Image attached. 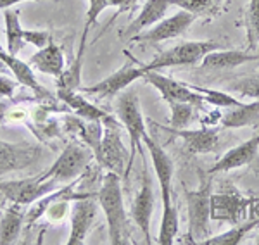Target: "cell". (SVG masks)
Here are the masks:
<instances>
[{
    "mask_svg": "<svg viewBox=\"0 0 259 245\" xmlns=\"http://www.w3.org/2000/svg\"><path fill=\"white\" fill-rule=\"evenodd\" d=\"M97 201L107 219L109 242L112 245L128 243L130 228L123 201V190H121V176H118L116 173H107L104 176L102 186L97 193Z\"/></svg>",
    "mask_w": 259,
    "mask_h": 245,
    "instance_id": "1",
    "label": "cell"
},
{
    "mask_svg": "<svg viewBox=\"0 0 259 245\" xmlns=\"http://www.w3.org/2000/svg\"><path fill=\"white\" fill-rule=\"evenodd\" d=\"M102 138H100L97 151L94 152L95 161L107 173H116L121 178H126L130 152L121 138V121L114 116L107 114L102 121Z\"/></svg>",
    "mask_w": 259,
    "mask_h": 245,
    "instance_id": "2",
    "label": "cell"
},
{
    "mask_svg": "<svg viewBox=\"0 0 259 245\" xmlns=\"http://www.w3.org/2000/svg\"><path fill=\"white\" fill-rule=\"evenodd\" d=\"M116 114H118V119L121 121V124L126 128L128 136H130V161H128V169H126V178H128V174L133 168V161H135V152L144 156L142 140L147 135L144 114H142L140 101H139L137 92H133V90H124V92H121L118 101H116Z\"/></svg>",
    "mask_w": 259,
    "mask_h": 245,
    "instance_id": "3",
    "label": "cell"
},
{
    "mask_svg": "<svg viewBox=\"0 0 259 245\" xmlns=\"http://www.w3.org/2000/svg\"><path fill=\"white\" fill-rule=\"evenodd\" d=\"M187 209H189V236L190 243H200L209 236L211 219V181L199 171V186L187 192Z\"/></svg>",
    "mask_w": 259,
    "mask_h": 245,
    "instance_id": "4",
    "label": "cell"
},
{
    "mask_svg": "<svg viewBox=\"0 0 259 245\" xmlns=\"http://www.w3.org/2000/svg\"><path fill=\"white\" fill-rule=\"evenodd\" d=\"M221 48L220 43L212 40H199V41H182L168 51L157 54L152 61L144 64L145 73L159 71L166 68H177V66H194L207 56L209 52Z\"/></svg>",
    "mask_w": 259,
    "mask_h": 245,
    "instance_id": "5",
    "label": "cell"
},
{
    "mask_svg": "<svg viewBox=\"0 0 259 245\" xmlns=\"http://www.w3.org/2000/svg\"><path fill=\"white\" fill-rule=\"evenodd\" d=\"M94 157V151L87 143H78L71 142L64 151L61 152V156L56 159L50 168L45 173L40 174V180H54L59 185L73 181L76 176L85 171L89 168Z\"/></svg>",
    "mask_w": 259,
    "mask_h": 245,
    "instance_id": "6",
    "label": "cell"
},
{
    "mask_svg": "<svg viewBox=\"0 0 259 245\" xmlns=\"http://www.w3.org/2000/svg\"><path fill=\"white\" fill-rule=\"evenodd\" d=\"M144 76H145L144 64L137 62L133 57H130L126 64L121 66L118 71H114L107 78H104V80H100L99 83H95L92 86H81L80 92L95 95L99 99H112L118 93L124 92L132 83H135L137 80H140Z\"/></svg>",
    "mask_w": 259,
    "mask_h": 245,
    "instance_id": "7",
    "label": "cell"
},
{
    "mask_svg": "<svg viewBox=\"0 0 259 245\" xmlns=\"http://www.w3.org/2000/svg\"><path fill=\"white\" fill-rule=\"evenodd\" d=\"M59 188V183L54 180H40L38 176L26 180H9L0 181V193L9 199L12 204L31 206L44 195Z\"/></svg>",
    "mask_w": 259,
    "mask_h": 245,
    "instance_id": "8",
    "label": "cell"
},
{
    "mask_svg": "<svg viewBox=\"0 0 259 245\" xmlns=\"http://www.w3.org/2000/svg\"><path fill=\"white\" fill-rule=\"evenodd\" d=\"M99 201L90 193H80L71 204V231L68 245H80L94 226L99 214Z\"/></svg>",
    "mask_w": 259,
    "mask_h": 245,
    "instance_id": "9",
    "label": "cell"
},
{
    "mask_svg": "<svg viewBox=\"0 0 259 245\" xmlns=\"http://www.w3.org/2000/svg\"><path fill=\"white\" fill-rule=\"evenodd\" d=\"M195 19L197 18L192 12L180 9L177 14L161 19L159 23L150 26L149 30L135 35L132 40L137 41V43H161V41L177 38V36H182L183 33L189 30Z\"/></svg>",
    "mask_w": 259,
    "mask_h": 245,
    "instance_id": "10",
    "label": "cell"
},
{
    "mask_svg": "<svg viewBox=\"0 0 259 245\" xmlns=\"http://www.w3.org/2000/svg\"><path fill=\"white\" fill-rule=\"evenodd\" d=\"M144 171H142V185L140 190L137 192V197L132 202V219L139 230L144 233L145 242L150 243V221H152L154 204H156V197H154V183L152 178L149 176L147 171V159L144 156Z\"/></svg>",
    "mask_w": 259,
    "mask_h": 245,
    "instance_id": "11",
    "label": "cell"
},
{
    "mask_svg": "<svg viewBox=\"0 0 259 245\" xmlns=\"http://www.w3.org/2000/svg\"><path fill=\"white\" fill-rule=\"evenodd\" d=\"M144 80L147 81L149 85H152L168 104L190 102V104H195V106H199L200 109H202L204 97L200 93L194 92L187 83L177 81V80H173V78H168V76H164V74H161L157 71H147L144 76Z\"/></svg>",
    "mask_w": 259,
    "mask_h": 245,
    "instance_id": "12",
    "label": "cell"
},
{
    "mask_svg": "<svg viewBox=\"0 0 259 245\" xmlns=\"http://www.w3.org/2000/svg\"><path fill=\"white\" fill-rule=\"evenodd\" d=\"M144 143L149 149V156L154 164V173H156V178L159 181L162 204L173 202V176H175L173 159L162 149V145L157 143V140H154L149 133L144 136Z\"/></svg>",
    "mask_w": 259,
    "mask_h": 245,
    "instance_id": "13",
    "label": "cell"
},
{
    "mask_svg": "<svg viewBox=\"0 0 259 245\" xmlns=\"http://www.w3.org/2000/svg\"><path fill=\"white\" fill-rule=\"evenodd\" d=\"M250 199L242 197L239 192L211 193V219L212 221L239 225L249 209Z\"/></svg>",
    "mask_w": 259,
    "mask_h": 245,
    "instance_id": "14",
    "label": "cell"
},
{
    "mask_svg": "<svg viewBox=\"0 0 259 245\" xmlns=\"http://www.w3.org/2000/svg\"><path fill=\"white\" fill-rule=\"evenodd\" d=\"M40 156V149L30 143H9L0 140V173L28 168Z\"/></svg>",
    "mask_w": 259,
    "mask_h": 245,
    "instance_id": "15",
    "label": "cell"
},
{
    "mask_svg": "<svg viewBox=\"0 0 259 245\" xmlns=\"http://www.w3.org/2000/svg\"><path fill=\"white\" fill-rule=\"evenodd\" d=\"M259 154V133L254 135L252 138L245 140L244 143L237 145V147L230 149L218 159L212 168L209 169V174L214 173H225V171H233V169H239L242 166H247L252 163Z\"/></svg>",
    "mask_w": 259,
    "mask_h": 245,
    "instance_id": "16",
    "label": "cell"
},
{
    "mask_svg": "<svg viewBox=\"0 0 259 245\" xmlns=\"http://www.w3.org/2000/svg\"><path fill=\"white\" fill-rule=\"evenodd\" d=\"M162 130L182 138L185 149L190 154H209L218 147V130H214V128H199V130L182 128V130H177V128L166 126Z\"/></svg>",
    "mask_w": 259,
    "mask_h": 245,
    "instance_id": "17",
    "label": "cell"
},
{
    "mask_svg": "<svg viewBox=\"0 0 259 245\" xmlns=\"http://www.w3.org/2000/svg\"><path fill=\"white\" fill-rule=\"evenodd\" d=\"M259 61L257 54H250L245 51H227V48H216L207 54L202 61H200V69L206 71H223V69H233L239 68L247 62Z\"/></svg>",
    "mask_w": 259,
    "mask_h": 245,
    "instance_id": "18",
    "label": "cell"
},
{
    "mask_svg": "<svg viewBox=\"0 0 259 245\" xmlns=\"http://www.w3.org/2000/svg\"><path fill=\"white\" fill-rule=\"evenodd\" d=\"M28 64L35 71L59 78L64 71V54H62V48L59 45L50 41L49 45H45L44 48H38V52L33 54Z\"/></svg>",
    "mask_w": 259,
    "mask_h": 245,
    "instance_id": "19",
    "label": "cell"
},
{
    "mask_svg": "<svg viewBox=\"0 0 259 245\" xmlns=\"http://www.w3.org/2000/svg\"><path fill=\"white\" fill-rule=\"evenodd\" d=\"M168 7H169V0H147L144 4V7L140 9L139 16H135V19L128 24L126 35L133 38L135 35H139V33L154 26L156 23H159L161 19H164Z\"/></svg>",
    "mask_w": 259,
    "mask_h": 245,
    "instance_id": "20",
    "label": "cell"
},
{
    "mask_svg": "<svg viewBox=\"0 0 259 245\" xmlns=\"http://www.w3.org/2000/svg\"><path fill=\"white\" fill-rule=\"evenodd\" d=\"M57 97H59V101L64 102L78 118H81L83 121H104L107 116V113L100 111L95 104H92L89 99L83 97L81 92L78 93V90L57 88Z\"/></svg>",
    "mask_w": 259,
    "mask_h": 245,
    "instance_id": "21",
    "label": "cell"
},
{
    "mask_svg": "<svg viewBox=\"0 0 259 245\" xmlns=\"http://www.w3.org/2000/svg\"><path fill=\"white\" fill-rule=\"evenodd\" d=\"M0 59L6 62V66L9 68V71H12L14 78L21 83V85L31 88L33 92L38 95V97H49V92L40 85L38 81H36L35 73H33V68L28 64V62L21 61L19 57L12 56V54H9L7 51L6 52L0 51Z\"/></svg>",
    "mask_w": 259,
    "mask_h": 245,
    "instance_id": "22",
    "label": "cell"
},
{
    "mask_svg": "<svg viewBox=\"0 0 259 245\" xmlns=\"http://www.w3.org/2000/svg\"><path fill=\"white\" fill-rule=\"evenodd\" d=\"M221 126L227 128H244V126H259V101L242 102L240 106L228 107V113L221 118Z\"/></svg>",
    "mask_w": 259,
    "mask_h": 245,
    "instance_id": "23",
    "label": "cell"
},
{
    "mask_svg": "<svg viewBox=\"0 0 259 245\" xmlns=\"http://www.w3.org/2000/svg\"><path fill=\"white\" fill-rule=\"evenodd\" d=\"M24 206L12 204L6 209V213L0 218V245L14 243L21 235V230L26 225L24 218L26 213L23 211Z\"/></svg>",
    "mask_w": 259,
    "mask_h": 245,
    "instance_id": "24",
    "label": "cell"
},
{
    "mask_svg": "<svg viewBox=\"0 0 259 245\" xmlns=\"http://www.w3.org/2000/svg\"><path fill=\"white\" fill-rule=\"evenodd\" d=\"M90 26H85L80 41V51H78L74 61L69 64V68L57 78V88L64 90H80L81 88V69H83V61H85V48H87V36H89Z\"/></svg>",
    "mask_w": 259,
    "mask_h": 245,
    "instance_id": "25",
    "label": "cell"
},
{
    "mask_svg": "<svg viewBox=\"0 0 259 245\" xmlns=\"http://www.w3.org/2000/svg\"><path fill=\"white\" fill-rule=\"evenodd\" d=\"M180 230V218L178 209L173 202L162 204V218H161V228L157 235V243L159 245H173L175 238Z\"/></svg>",
    "mask_w": 259,
    "mask_h": 245,
    "instance_id": "26",
    "label": "cell"
},
{
    "mask_svg": "<svg viewBox=\"0 0 259 245\" xmlns=\"http://www.w3.org/2000/svg\"><path fill=\"white\" fill-rule=\"evenodd\" d=\"M4 21H6V38H7V52L12 56H18L21 48L24 47L23 28L19 23V11L6 9L4 12Z\"/></svg>",
    "mask_w": 259,
    "mask_h": 245,
    "instance_id": "27",
    "label": "cell"
},
{
    "mask_svg": "<svg viewBox=\"0 0 259 245\" xmlns=\"http://www.w3.org/2000/svg\"><path fill=\"white\" fill-rule=\"evenodd\" d=\"M259 225L257 219H250L247 223H239V225H233L228 231H223L220 235L214 236H207L206 240H202L199 245H237L242 242L245 235L249 233L250 230H254Z\"/></svg>",
    "mask_w": 259,
    "mask_h": 245,
    "instance_id": "28",
    "label": "cell"
},
{
    "mask_svg": "<svg viewBox=\"0 0 259 245\" xmlns=\"http://www.w3.org/2000/svg\"><path fill=\"white\" fill-rule=\"evenodd\" d=\"M169 6L192 12L195 18H214L220 14L223 0H169Z\"/></svg>",
    "mask_w": 259,
    "mask_h": 245,
    "instance_id": "29",
    "label": "cell"
},
{
    "mask_svg": "<svg viewBox=\"0 0 259 245\" xmlns=\"http://www.w3.org/2000/svg\"><path fill=\"white\" fill-rule=\"evenodd\" d=\"M169 109H171V118H169L171 128L182 130V128H187L192 123L195 111L200 109V107L190 102H173L169 104Z\"/></svg>",
    "mask_w": 259,
    "mask_h": 245,
    "instance_id": "30",
    "label": "cell"
},
{
    "mask_svg": "<svg viewBox=\"0 0 259 245\" xmlns=\"http://www.w3.org/2000/svg\"><path fill=\"white\" fill-rule=\"evenodd\" d=\"M194 92L200 93L204 97V102H209L214 107H233V106H240V101L235 97H232L227 92H221V90H212V88H204V86H197V85H190L187 83Z\"/></svg>",
    "mask_w": 259,
    "mask_h": 245,
    "instance_id": "31",
    "label": "cell"
},
{
    "mask_svg": "<svg viewBox=\"0 0 259 245\" xmlns=\"http://www.w3.org/2000/svg\"><path fill=\"white\" fill-rule=\"evenodd\" d=\"M228 90L240 93L242 97H250L254 101H259V76L240 78V80L230 81Z\"/></svg>",
    "mask_w": 259,
    "mask_h": 245,
    "instance_id": "32",
    "label": "cell"
},
{
    "mask_svg": "<svg viewBox=\"0 0 259 245\" xmlns=\"http://www.w3.org/2000/svg\"><path fill=\"white\" fill-rule=\"evenodd\" d=\"M247 26L250 45L259 40V0H249L247 7Z\"/></svg>",
    "mask_w": 259,
    "mask_h": 245,
    "instance_id": "33",
    "label": "cell"
},
{
    "mask_svg": "<svg viewBox=\"0 0 259 245\" xmlns=\"http://www.w3.org/2000/svg\"><path fill=\"white\" fill-rule=\"evenodd\" d=\"M23 38L26 43L33 45V47L44 48L45 45H49L52 41V35L47 30H24Z\"/></svg>",
    "mask_w": 259,
    "mask_h": 245,
    "instance_id": "34",
    "label": "cell"
},
{
    "mask_svg": "<svg viewBox=\"0 0 259 245\" xmlns=\"http://www.w3.org/2000/svg\"><path fill=\"white\" fill-rule=\"evenodd\" d=\"M111 7L109 0H89V11H87V24L85 26H92V24L97 23L99 16L104 11Z\"/></svg>",
    "mask_w": 259,
    "mask_h": 245,
    "instance_id": "35",
    "label": "cell"
},
{
    "mask_svg": "<svg viewBox=\"0 0 259 245\" xmlns=\"http://www.w3.org/2000/svg\"><path fill=\"white\" fill-rule=\"evenodd\" d=\"M18 85H21V83L16 80V78L11 80L7 74L0 73V97L2 99H12V95H14Z\"/></svg>",
    "mask_w": 259,
    "mask_h": 245,
    "instance_id": "36",
    "label": "cell"
},
{
    "mask_svg": "<svg viewBox=\"0 0 259 245\" xmlns=\"http://www.w3.org/2000/svg\"><path fill=\"white\" fill-rule=\"evenodd\" d=\"M139 2H140V0H109L111 7L118 9L119 12H126V11L135 9V6Z\"/></svg>",
    "mask_w": 259,
    "mask_h": 245,
    "instance_id": "37",
    "label": "cell"
},
{
    "mask_svg": "<svg viewBox=\"0 0 259 245\" xmlns=\"http://www.w3.org/2000/svg\"><path fill=\"white\" fill-rule=\"evenodd\" d=\"M23 2H41V0H0V9H11L16 4H23Z\"/></svg>",
    "mask_w": 259,
    "mask_h": 245,
    "instance_id": "38",
    "label": "cell"
},
{
    "mask_svg": "<svg viewBox=\"0 0 259 245\" xmlns=\"http://www.w3.org/2000/svg\"><path fill=\"white\" fill-rule=\"evenodd\" d=\"M11 111V102L9 101H0V121L6 119V116Z\"/></svg>",
    "mask_w": 259,
    "mask_h": 245,
    "instance_id": "39",
    "label": "cell"
},
{
    "mask_svg": "<svg viewBox=\"0 0 259 245\" xmlns=\"http://www.w3.org/2000/svg\"><path fill=\"white\" fill-rule=\"evenodd\" d=\"M7 69H9V68H7V66H6V62H4L2 59H0V73H6Z\"/></svg>",
    "mask_w": 259,
    "mask_h": 245,
    "instance_id": "40",
    "label": "cell"
},
{
    "mask_svg": "<svg viewBox=\"0 0 259 245\" xmlns=\"http://www.w3.org/2000/svg\"><path fill=\"white\" fill-rule=\"evenodd\" d=\"M256 243L259 245V235H257V238H256Z\"/></svg>",
    "mask_w": 259,
    "mask_h": 245,
    "instance_id": "41",
    "label": "cell"
}]
</instances>
